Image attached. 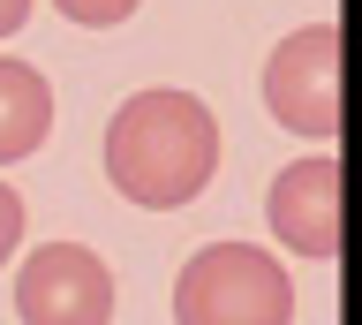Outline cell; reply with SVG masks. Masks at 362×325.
<instances>
[{"label": "cell", "instance_id": "1", "mask_svg": "<svg viewBox=\"0 0 362 325\" xmlns=\"http://www.w3.org/2000/svg\"><path fill=\"white\" fill-rule=\"evenodd\" d=\"M219 174V121L189 91H136L106 129V182L144 212H174Z\"/></svg>", "mask_w": 362, "mask_h": 325}, {"label": "cell", "instance_id": "2", "mask_svg": "<svg viewBox=\"0 0 362 325\" xmlns=\"http://www.w3.org/2000/svg\"><path fill=\"white\" fill-rule=\"evenodd\" d=\"M174 325H294L287 265L249 242H204L174 280Z\"/></svg>", "mask_w": 362, "mask_h": 325}, {"label": "cell", "instance_id": "3", "mask_svg": "<svg viewBox=\"0 0 362 325\" xmlns=\"http://www.w3.org/2000/svg\"><path fill=\"white\" fill-rule=\"evenodd\" d=\"M264 106L279 129L317 137V144L339 129V30L332 23L279 38V53L264 61Z\"/></svg>", "mask_w": 362, "mask_h": 325}, {"label": "cell", "instance_id": "4", "mask_svg": "<svg viewBox=\"0 0 362 325\" xmlns=\"http://www.w3.org/2000/svg\"><path fill=\"white\" fill-rule=\"evenodd\" d=\"M16 310H23V325H106L113 318V273H106V257L76 250V242L30 250L23 273H16Z\"/></svg>", "mask_w": 362, "mask_h": 325}, {"label": "cell", "instance_id": "5", "mask_svg": "<svg viewBox=\"0 0 362 325\" xmlns=\"http://www.w3.org/2000/svg\"><path fill=\"white\" fill-rule=\"evenodd\" d=\"M272 234L294 257H332L339 250V166L302 159L272 182Z\"/></svg>", "mask_w": 362, "mask_h": 325}, {"label": "cell", "instance_id": "6", "mask_svg": "<svg viewBox=\"0 0 362 325\" xmlns=\"http://www.w3.org/2000/svg\"><path fill=\"white\" fill-rule=\"evenodd\" d=\"M53 137V84L30 61H0V166L30 159Z\"/></svg>", "mask_w": 362, "mask_h": 325}, {"label": "cell", "instance_id": "7", "mask_svg": "<svg viewBox=\"0 0 362 325\" xmlns=\"http://www.w3.org/2000/svg\"><path fill=\"white\" fill-rule=\"evenodd\" d=\"M68 23H90V30H113V23H129L136 16V0H53Z\"/></svg>", "mask_w": 362, "mask_h": 325}, {"label": "cell", "instance_id": "8", "mask_svg": "<svg viewBox=\"0 0 362 325\" xmlns=\"http://www.w3.org/2000/svg\"><path fill=\"white\" fill-rule=\"evenodd\" d=\"M16 242H23V197L0 182V265L16 257Z\"/></svg>", "mask_w": 362, "mask_h": 325}, {"label": "cell", "instance_id": "9", "mask_svg": "<svg viewBox=\"0 0 362 325\" xmlns=\"http://www.w3.org/2000/svg\"><path fill=\"white\" fill-rule=\"evenodd\" d=\"M23 23H30V0H0V38H16Z\"/></svg>", "mask_w": 362, "mask_h": 325}]
</instances>
